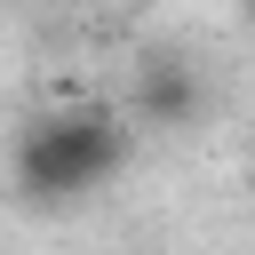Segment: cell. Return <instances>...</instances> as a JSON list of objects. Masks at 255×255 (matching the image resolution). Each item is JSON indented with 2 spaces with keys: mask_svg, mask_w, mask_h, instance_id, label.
<instances>
[{
  "mask_svg": "<svg viewBox=\"0 0 255 255\" xmlns=\"http://www.w3.org/2000/svg\"><path fill=\"white\" fill-rule=\"evenodd\" d=\"M120 159H128L120 112H104V104H64V112H48V120L24 128V143H16V183H24L32 207H72V199H88L96 183H112Z\"/></svg>",
  "mask_w": 255,
  "mask_h": 255,
  "instance_id": "1",
  "label": "cell"
},
{
  "mask_svg": "<svg viewBox=\"0 0 255 255\" xmlns=\"http://www.w3.org/2000/svg\"><path fill=\"white\" fill-rule=\"evenodd\" d=\"M143 104H151V112H167V120H175V112H183V104H191V88H183V80H175V72H159V80H151V96H143Z\"/></svg>",
  "mask_w": 255,
  "mask_h": 255,
  "instance_id": "2",
  "label": "cell"
}]
</instances>
